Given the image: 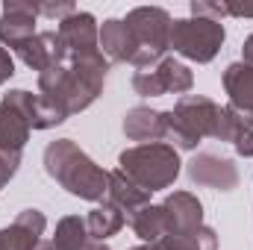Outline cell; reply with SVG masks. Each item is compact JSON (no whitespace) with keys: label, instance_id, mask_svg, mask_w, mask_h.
Wrapping results in <instances>:
<instances>
[{"label":"cell","instance_id":"obj_11","mask_svg":"<svg viewBox=\"0 0 253 250\" xmlns=\"http://www.w3.org/2000/svg\"><path fill=\"white\" fill-rule=\"evenodd\" d=\"M162 209H165V221H168L165 239L168 236H183V233L203 227V206L191 191H174L171 197H165Z\"/></svg>","mask_w":253,"mask_h":250},{"label":"cell","instance_id":"obj_28","mask_svg":"<svg viewBox=\"0 0 253 250\" xmlns=\"http://www.w3.org/2000/svg\"><path fill=\"white\" fill-rule=\"evenodd\" d=\"M83 250H109V248H106L103 242H88V245H85Z\"/></svg>","mask_w":253,"mask_h":250},{"label":"cell","instance_id":"obj_18","mask_svg":"<svg viewBox=\"0 0 253 250\" xmlns=\"http://www.w3.org/2000/svg\"><path fill=\"white\" fill-rule=\"evenodd\" d=\"M100 47L112 62H135V44L126 30L124 18H109L100 27Z\"/></svg>","mask_w":253,"mask_h":250},{"label":"cell","instance_id":"obj_8","mask_svg":"<svg viewBox=\"0 0 253 250\" xmlns=\"http://www.w3.org/2000/svg\"><path fill=\"white\" fill-rule=\"evenodd\" d=\"M189 177L191 183L215 191H233L239 186V168L233 165V159H221L215 153H197L189 162Z\"/></svg>","mask_w":253,"mask_h":250},{"label":"cell","instance_id":"obj_1","mask_svg":"<svg viewBox=\"0 0 253 250\" xmlns=\"http://www.w3.org/2000/svg\"><path fill=\"white\" fill-rule=\"evenodd\" d=\"M106 71H109V62L103 59V50L68 53L62 47V56L47 71L39 74V91L56 112L68 118L88 109L100 97Z\"/></svg>","mask_w":253,"mask_h":250},{"label":"cell","instance_id":"obj_2","mask_svg":"<svg viewBox=\"0 0 253 250\" xmlns=\"http://www.w3.org/2000/svg\"><path fill=\"white\" fill-rule=\"evenodd\" d=\"M44 171L59 186L83 200H103L109 191V171L97 168L71 138L50 141L44 147Z\"/></svg>","mask_w":253,"mask_h":250},{"label":"cell","instance_id":"obj_20","mask_svg":"<svg viewBox=\"0 0 253 250\" xmlns=\"http://www.w3.org/2000/svg\"><path fill=\"white\" fill-rule=\"evenodd\" d=\"M129 227H132V233H135L138 239H144V242H150V245H159V242L165 239V233H168L165 209L147 203L144 209H138V212L129 218Z\"/></svg>","mask_w":253,"mask_h":250},{"label":"cell","instance_id":"obj_25","mask_svg":"<svg viewBox=\"0 0 253 250\" xmlns=\"http://www.w3.org/2000/svg\"><path fill=\"white\" fill-rule=\"evenodd\" d=\"M236 150H239V156H253V129L236 141Z\"/></svg>","mask_w":253,"mask_h":250},{"label":"cell","instance_id":"obj_22","mask_svg":"<svg viewBox=\"0 0 253 250\" xmlns=\"http://www.w3.org/2000/svg\"><path fill=\"white\" fill-rule=\"evenodd\" d=\"M88 227H85V218L80 215H68L56 224V236H53V245L56 250H83L88 245Z\"/></svg>","mask_w":253,"mask_h":250},{"label":"cell","instance_id":"obj_6","mask_svg":"<svg viewBox=\"0 0 253 250\" xmlns=\"http://www.w3.org/2000/svg\"><path fill=\"white\" fill-rule=\"evenodd\" d=\"M224 39H227V33H224L221 21L191 15V18H180L171 24L168 47H174L180 56H186L191 62H212L215 53L221 50Z\"/></svg>","mask_w":253,"mask_h":250},{"label":"cell","instance_id":"obj_5","mask_svg":"<svg viewBox=\"0 0 253 250\" xmlns=\"http://www.w3.org/2000/svg\"><path fill=\"white\" fill-rule=\"evenodd\" d=\"M126 30L132 36L135 44V68H150V65L162 62L168 42H171V15L162 6H138L124 18Z\"/></svg>","mask_w":253,"mask_h":250},{"label":"cell","instance_id":"obj_16","mask_svg":"<svg viewBox=\"0 0 253 250\" xmlns=\"http://www.w3.org/2000/svg\"><path fill=\"white\" fill-rule=\"evenodd\" d=\"M224 88L230 94V106L253 121V65L233 62L224 71Z\"/></svg>","mask_w":253,"mask_h":250},{"label":"cell","instance_id":"obj_14","mask_svg":"<svg viewBox=\"0 0 253 250\" xmlns=\"http://www.w3.org/2000/svg\"><path fill=\"white\" fill-rule=\"evenodd\" d=\"M15 53L21 56V62L33 71H47L50 65L62 56V42H59V33L56 30H42L36 33L33 39H27L24 44L15 47Z\"/></svg>","mask_w":253,"mask_h":250},{"label":"cell","instance_id":"obj_12","mask_svg":"<svg viewBox=\"0 0 253 250\" xmlns=\"http://www.w3.org/2000/svg\"><path fill=\"white\" fill-rule=\"evenodd\" d=\"M44 227H47V218L39 209H24L6 230H0V239L6 250H39Z\"/></svg>","mask_w":253,"mask_h":250},{"label":"cell","instance_id":"obj_23","mask_svg":"<svg viewBox=\"0 0 253 250\" xmlns=\"http://www.w3.org/2000/svg\"><path fill=\"white\" fill-rule=\"evenodd\" d=\"M36 9H39V15H44V18H56V24L77 12L74 3H36Z\"/></svg>","mask_w":253,"mask_h":250},{"label":"cell","instance_id":"obj_31","mask_svg":"<svg viewBox=\"0 0 253 250\" xmlns=\"http://www.w3.org/2000/svg\"><path fill=\"white\" fill-rule=\"evenodd\" d=\"M0 250H6V245H3V239H0Z\"/></svg>","mask_w":253,"mask_h":250},{"label":"cell","instance_id":"obj_17","mask_svg":"<svg viewBox=\"0 0 253 250\" xmlns=\"http://www.w3.org/2000/svg\"><path fill=\"white\" fill-rule=\"evenodd\" d=\"M27 138H30V124H27L24 115L3 97V100H0V150L9 153V156H21Z\"/></svg>","mask_w":253,"mask_h":250},{"label":"cell","instance_id":"obj_9","mask_svg":"<svg viewBox=\"0 0 253 250\" xmlns=\"http://www.w3.org/2000/svg\"><path fill=\"white\" fill-rule=\"evenodd\" d=\"M36 21H39L36 3H21V0L3 3V15H0V42L15 50L18 44H24L27 39L36 36Z\"/></svg>","mask_w":253,"mask_h":250},{"label":"cell","instance_id":"obj_24","mask_svg":"<svg viewBox=\"0 0 253 250\" xmlns=\"http://www.w3.org/2000/svg\"><path fill=\"white\" fill-rule=\"evenodd\" d=\"M12 74H15V62H12L9 50H6V47H0V85H3Z\"/></svg>","mask_w":253,"mask_h":250},{"label":"cell","instance_id":"obj_3","mask_svg":"<svg viewBox=\"0 0 253 250\" xmlns=\"http://www.w3.org/2000/svg\"><path fill=\"white\" fill-rule=\"evenodd\" d=\"M118 171L150 194V191L168 188L177 180V174H180V156L165 141L135 144V147H129V150H124L118 156Z\"/></svg>","mask_w":253,"mask_h":250},{"label":"cell","instance_id":"obj_27","mask_svg":"<svg viewBox=\"0 0 253 250\" xmlns=\"http://www.w3.org/2000/svg\"><path fill=\"white\" fill-rule=\"evenodd\" d=\"M242 53H245V62L248 65H253V36L245 42V47H242Z\"/></svg>","mask_w":253,"mask_h":250},{"label":"cell","instance_id":"obj_7","mask_svg":"<svg viewBox=\"0 0 253 250\" xmlns=\"http://www.w3.org/2000/svg\"><path fill=\"white\" fill-rule=\"evenodd\" d=\"M194 85V74L177 59H162V62L141 68L132 74V91L138 97H162V94H183Z\"/></svg>","mask_w":253,"mask_h":250},{"label":"cell","instance_id":"obj_15","mask_svg":"<svg viewBox=\"0 0 253 250\" xmlns=\"http://www.w3.org/2000/svg\"><path fill=\"white\" fill-rule=\"evenodd\" d=\"M124 132L129 141H141V144L162 141V138H168L165 112H156L150 106H135L124 115Z\"/></svg>","mask_w":253,"mask_h":250},{"label":"cell","instance_id":"obj_13","mask_svg":"<svg viewBox=\"0 0 253 250\" xmlns=\"http://www.w3.org/2000/svg\"><path fill=\"white\" fill-rule=\"evenodd\" d=\"M21 115H24V121L30 124V129H50V126L62 124L65 115L62 112H56L42 94H33V91H24V88H15V91H9V94H3Z\"/></svg>","mask_w":253,"mask_h":250},{"label":"cell","instance_id":"obj_29","mask_svg":"<svg viewBox=\"0 0 253 250\" xmlns=\"http://www.w3.org/2000/svg\"><path fill=\"white\" fill-rule=\"evenodd\" d=\"M39 250H56V245H53V242H47V245H39Z\"/></svg>","mask_w":253,"mask_h":250},{"label":"cell","instance_id":"obj_30","mask_svg":"<svg viewBox=\"0 0 253 250\" xmlns=\"http://www.w3.org/2000/svg\"><path fill=\"white\" fill-rule=\"evenodd\" d=\"M132 250H165V248H159V245H150V248H132Z\"/></svg>","mask_w":253,"mask_h":250},{"label":"cell","instance_id":"obj_26","mask_svg":"<svg viewBox=\"0 0 253 250\" xmlns=\"http://www.w3.org/2000/svg\"><path fill=\"white\" fill-rule=\"evenodd\" d=\"M224 15H233V18H253V6H230V3H224Z\"/></svg>","mask_w":253,"mask_h":250},{"label":"cell","instance_id":"obj_19","mask_svg":"<svg viewBox=\"0 0 253 250\" xmlns=\"http://www.w3.org/2000/svg\"><path fill=\"white\" fill-rule=\"evenodd\" d=\"M106 194H109V203L124 212V218H132L138 209H144L150 203V194L144 188H138L129 177H124L121 171L109 174V191Z\"/></svg>","mask_w":253,"mask_h":250},{"label":"cell","instance_id":"obj_4","mask_svg":"<svg viewBox=\"0 0 253 250\" xmlns=\"http://www.w3.org/2000/svg\"><path fill=\"white\" fill-rule=\"evenodd\" d=\"M221 115H224V109L215 100H209L203 94H186L177 100L174 112H165L168 138H174L177 147H183V150H194L200 144V138L218 135Z\"/></svg>","mask_w":253,"mask_h":250},{"label":"cell","instance_id":"obj_21","mask_svg":"<svg viewBox=\"0 0 253 250\" xmlns=\"http://www.w3.org/2000/svg\"><path fill=\"white\" fill-rule=\"evenodd\" d=\"M124 224H126L124 212H121L118 206H112V203H103V206L91 209V212H88V218H85L88 236H91L94 242H103V239H109V236L121 233V227H124Z\"/></svg>","mask_w":253,"mask_h":250},{"label":"cell","instance_id":"obj_10","mask_svg":"<svg viewBox=\"0 0 253 250\" xmlns=\"http://www.w3.org/2000/svg\"><path fill=\"white\" fill-rule=\"evenodd\" d=\"M59 42L68 53H94L100 50V30L91 12H74L65 21H59Z\"/></svg>","mask_w":253,"mask_h":250}]
</instances>
